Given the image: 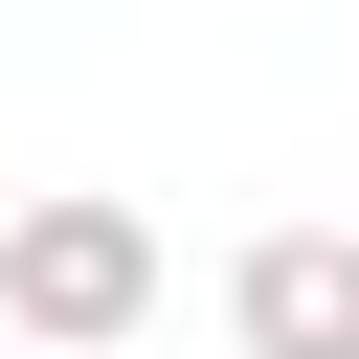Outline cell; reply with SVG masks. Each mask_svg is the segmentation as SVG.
<instances>
[{
	"instance_id": "6da1fadb",
	"label": "cell",
	"mask_w": 359,
	"mask_h": 359,
	"mask_svg": "<svg viewBox=\"0 0 359 359\" xmlns=\"http://www.w3.org/2000/svg\"><path fill=\"white\" fill-rule=\"evenodd\" d=\"M157 314V224L112 202V180H45V202H0V337H45V359H112Z\"/></svg>"
},
{
	"instance_id": "7a4b0ae2",
	"label": "cell",
	"mask_w": 359,
	"mask_h": 359,
	"mask_svg": "<svg viewBox=\"0 0 359 359\" xmlns=\"http://www.w3.org/2000/svg\"><path fill=\"white\" fill-rule=\"evenodd\" d=\"M224 337L247 359H359V224H269L224 269Z\"/></svg>"
}]
</instances>
